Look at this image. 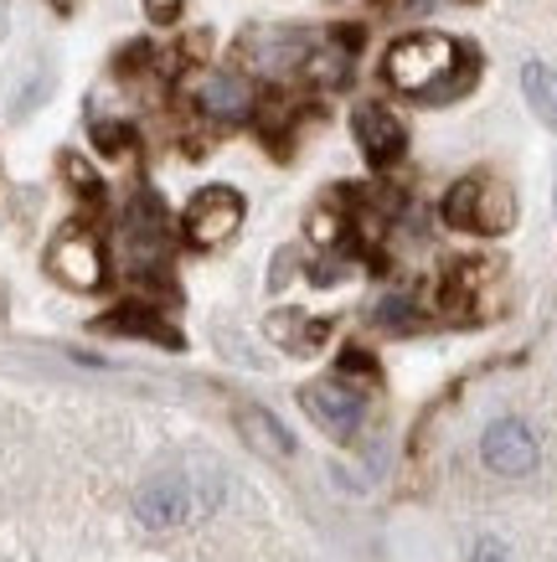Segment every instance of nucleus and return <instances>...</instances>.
Returning a JSON list of instances; mask_svg holds the SVG:
<instances>
[{"label":"nucleus","mask_w":557,"mask_h":562,"mask_svg":"<svg viewBox=\"0 0 557 562\" xmlns=\"http://www.w3.org/2000/svg\"><path fill=\"white\" fill-rule=\"evenodd\" d=\"M382 72L388 83L408 99H455L465 93V83L475 78V57L459 47L455 36L444 32H413V36H398L382 57Z\"/></svg>","instance_id":"obj_1"},{"label":"nucleus","mask_w":557,"mask_h":562,"mask_svg":"<svg viewBox=\"0 0 557 562\" xmlns=\"http://www.w3.org/2000/svg\"><path fill=\"white\" fill-rule=\"evenodd\" d=\"M227 501L222 470H166L135 491V521L145 531H176L197 516H212Z\"/></svg>","instance_id":"obj_2"},{"label":"nucleus","mask_w":557,"mask_h":562,"mask_svg":"<svg viewBox=\"0 0 557 562\" xmlns=\"http://www.w3.org/2000/svg\"><path fill=\"white\" fill-rule=\"evenodd\" d=\"M444 222L459 233L501 238L516 227V191L495 176H459L455 187L444 191Z\"/></svg>","instance_id":"obj_3"},{"label":"nucleus","mask_w":557,"mask_h":562,"mask_svg":"<svg viewBox=\"0 0 557 562\" xmlns=\"http://www.w3.org/2000/svg\"><path fill=\"white\" fill-rule=\"evenodd\" d=\"M47 273L57 284H68L78 294H93L103 290V279H109V254H103L99 233H88V227H63L47 248Z\"/></svg>","instance_id":"obj_4"},{"label":"nucleus","mask_w":557,"mask_h":562,"mask_svg":"<svg viewBox=\"0 0 557 562\" xmlns=\"http://www.w3.org/2000/svg\"><path fill=\"white\" fill-rule=\"evenodd\" d=\"M300 403L331 439H356L361 413H367V392H361V382L336 372V376H325V382H310V387L300 392Z\"/></svg>","instance_id":"obj_5"},{"label":"nucleus","mask_w":557,"mask_h":562,"mask_svg":"<svg viewBox=\"0 0 557 562\" xmlns=\"http://www.w3.org/2000/svg\"><path fill=\"white\" fill-rule=\"evenodd\" d=\"M243 227V196L233 187H202L186 202L181 233L191 248H222L227 238H237Z\"/></svg>","instance_id":"obj_6"},{"label":"nucleus","mask_w":557,"mask_h":562,"mask_svg":"<svg viewBox=\"0 0 557 562\" xmlns=\"http://www.w3.org/2000/svg\"><path fill=\"white\" fill-rule=\"evenodd\" d=\"M480 460L495 470V475H532L542 460V443L537 434L522 424V418H495L486 428V439H480Z\"/></svg>","instance_id":"obj_7"},{"label":"nucleus","mask_w":557,"mask_h":562,"mask_svg":"<svg viewBox=\"0 0 557 562\" xmlns=\"http://www.w3.org/2000/svg\"><path fill=\"white\" fill-rule=\"evenodd\" d=\"M315 47V36L300 32V26H258V32L243 36V63L254 72H269V78H279V72L300 68L304 52Z\"/></svg>","instance_id":"obj_8"},{"label":"nucleus","mask_w":557,"mask_h":562,"mask_svg":"<svg viewBox=\"0 0 557 562\" xmlns=\"http://www.w3.org/2000/svg\"><path fill=\"white\" fill-rule=\"evenodd\" d=\"M352 135L371 166H392L408 150V124L398 120V109H388V103H361L352 114Z\"/></svg>","instance_id":"obj_9"},{"label":"nucleus","mask_w":557,"mask_h":562,"mask_svg":"<svg viewBox=\"0 0 557 562\" xmlns=\"http://www.w3.org/2000/svg\"><path fill=\"white\" fill-rule=\"evenodd\" d=\"M191 99H197V109H202L207 120H218V124H237V120H248L254 114V83L243 78V72H202L197 78V88H191Z\"/></svg>","instance_id":"obj_10"},{"label":"nucleus","mask_w":557,"mask_h":562,"mask_svg":"<svg viewBox=\"0 0 557 562\" xmlns=\"http://www.w3.org/2000/svg\"><path fill=\"white\" fill-rule=\"evenodd\" d=\"M119 248L130 254V263H135V269H151L155 258L166 254V217H160V202H155V196H140V202L124 212Z\"/></svg>","instance_id":"obj_11"},{"label":"nucleus","mask_w":557,"mask_h":562,"mask_svg":"<svg viewBox=\"0 0 557 562\" xmlns=\"http://www.w3.org/2000/svg\"><path fill=\"white\" fill-rule=\"evenodd\" d=\"M269 336L285 351L294 357H310V351H321L325 336H331V321H315V315H304V310H274L269 315Z\"/></svg>","instance_id":"obj_12"},{"label":"nucleus","mask_w":557,"mask_h":562,"mask_svg":"<svg viewBox=\"0 0 557 562\" xmlns=\"http://www.w3.org/2000/svg\"><path fill=\"white\" fill-rule=\"evenodd\" d=\"M522 93L526 103H532V114H537L547 130H557V68H547V63H522Z\"/></svg>","instance_id":"obj_13"},{"label":"nucleus","mask_w":557,"mask_h":562,"mask_svg":"<svg viewBox=\"0 0 557 562\" xmlns=\"http://www.w3.org/2000/svg\"><path fill=\"white\" fill-rule=\"evenodd\" d=\"M237 424H243V434H248V443L254 449H264V454H294V439H289V428L274 418L269 408H237Z\"/></svg>","instance_id":"obj_14"},{"label":"nucleus","mask_w":557,"mask_h":562,"mask_svg":"<svg viewBox=\"0 0 557 562\" xmlns=\"http://www.w3.org/2000/svg\"><path fill=\"white\" fill-rule=\"evenodd\" d=\"M103 330H124V336H155V341L176 346V330H166V325L155 321L151 305H124L119 315H109V321H103Z\"/></svg>","instance_id":"obj_15"},{"label":"nucleus","mask_w":557,"mask_h":562,"mask_svg":"<svg viewBox=\"0 0 557 562\" xmlns=\"http://www.w3.org/2000/svg\"><path fill=\"white\" fill-rule=\"evenodd\" d=\"M377 325H388V330H413V325H419V300H413V294H388V300L377 305Z\"/></svg>","instance_id":"obj_16"},{"label":"nucleus","mask_w":557,"mask_h":562,"mask_svg":"<svg viewBox=\"0 0 557 562\" xmlns=\"http://www.w3.org/2000/svg\"><path fill=\"white\" fill-rule=\"evenodd\" d=\"M341 227H346V217H341L336 206H315V212H310V238L325 243V248L341 243Z\"/></svg>","instance_id":"obj_17"},{"label":"nucleus","mask_w":557,"mask_h":562,"mask_svg":"<svg viewBox=\"0 0 557 562\" xmlns=\"http://www.w3.org/2000/svg\"><path fill=\"white\" fill-rule=\"evenodd\" d=\"M93 139H99L103 155H124L135 145V130L130 124H93Z\"/></svg>","instance_id":"obj_18"},{"label":"nucleus","mask_w":557,"mask_h":562,"mask_svg":"<svg viewBox=\"0 0 557 562\" xmlns=\"http://www.w3.org/2000/svg\"><path fill=\"white\" fill-rule=\"evenodd\" d=\"M341 376H352V382H356V376H361V382H377V361H371L367 351H356V346H352V351L341 357Z\"/></svg>","instance_id":"obj_19"},{"label":"nucleus","mask_w":557,"mask_h":562,"mask_svg":"<svg viewBox=\"0 0 557 562\" xmlns=\"http://www.w3.org/2000/svg\"><path fill=\"white\" fill-rule=\"evenodd\" d=\"M470 562H511V552L501 537H480V542L470 547Z\"/></svg>","instance_id":"obj_20"},{"label":"nucleus","mask_w":557,"mask_h":562,"mask_svg":"<svg viewBox=\"0 0 557 562\" xmlns=\"http://www.w3.org/2000/svg\"><path fill=\"white\" fill-rule=\"evenodd\" d=\"M63 171H68V181H73V187H78V191H88V196L99 191V176L88 171V166H83V160H78V155H68V160H63Z\"/></svg>","instance_id":"obj_21"},{"label":"nucleus","mask_w":557,"mask_h":562,"mask_svg":"<svg viewBox=\"0 0 557 562\" xmlns=\"http://www.w3.org/2000/svg\"><path fill=\"white\" fill-rule=\"evenodd\" d=\"M145 11H151L155 21H170L176 11H181V0H145Z\"/></svg>","instance_id":"obj_22"},{"label":"nucleus","mask_w":557,"mask_h":562,"mask_svg":"<svg viewBox=\"0 0 557 562\" xmlns=\"http://www.w3.org/2000/svg\"><path fill=\"white\" fill-rule=\"evenodd\" d=\"M553 206H557V191H553Z\"/></svg>","instance_id":"obj_23"}]
</instances>
